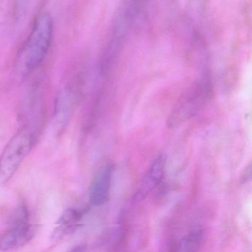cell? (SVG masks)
<instances>
[{
    "label": "cell",
    "instance_id": "1",
    "mask_svg": "<svg viewBox=\"0 0 252 252\" xmlns=\"http://www.w3.org/2000/svg\"><path fill=\"white\" fill-rule=\"evenodd\" d=\"M53 34L52 18L49 14H41L36 18L17 56L16 67L23 77L34 71L46 58L52 43Z\"/></svg>",
    "mask_w": 252,
    "mask_h": 252
},
{
    "label": "cell",
    "instance_id": "2",
    "mask_svg": "<svg viewBox=\"0 0 252 252\" xmlns=\"http://www.w3.org/2000/svg\"><path fill=\"white\" fill-rule=\"evenodd\" d=\"M213 94L212 81L204 75L192 84L175 103L168 117L169 127L176 128L200 113Z\"/></svg>",
    "mask_w": 252,
    "mask_h": 252
},
{
    "label": "cell",
    "instance_id": "3",
    "mask_svg": "<svg viewBox=\"0 0 252 252\" xmlns=\"http://www.w3.org/2000/svg\"><path fill=\"white\" fill-rule=\"evenodd\" d=\"M37 135L36 125H26L10 140L0 156V184H6L14 176L32 151Z\"/></svg>",
    "mask_w": 252,
    "mask_h": 252
},
{
    "label": "cell",
    "instance_id": "4",
    "mask_svg": "<svg viewBox=\"0 0 252 252\" xmlns=\"http://www.w3.org/2000/svg\"><path fill=\"white\" fill-rule=\"evenodd\" d=\"M144 0H127L124 3L116 16L113 26V33L108 48L103 60V69L107 70L114 62L119 53L122 43L126 39L142 14Z\"/></svg>",
    "mask_w": 252,
    "mask_h": 252
},
{
    "label": "cell",
    "instance_id": "5",
    "mask_svg": "<svg viewBox=\"0 0 252 252\" xmlns=\"http://www.w3.org/2000/svg\"><path fill=\"white\" fill-rule=\"evenodd\" d=\"M35 230L27 206L20 204L13 215L9 228L0 235V249L13 250L25 246L34 235Z\"/></svg>",
    "mask_w": 252,
    "mask_h": 252
},
{
    "label": "cell",
    "instance_id": "6",
    "mask_svg": "<svg viewBox=\"0 0 252 252\" xmlns=\"http://www.w3.org/2000/svg\"><path fill=\"white\" fill-rule=\"evenodd\" d=\"M166 165L165 155H160L156 158L138 184L135 194V200H144L160 184L164 176Z\"/></svg>",
    "mask_w": 252,
    "mask_h": 252
},
{
    "label": "cell",
    "instance_id": "7",
    "mask_svg": "<svg viewBox=\"0 0 252 252\" xmlns=\"http://www.w3.org/2000/svg\"><path fill=\"white\" fill-rule=\"evenodd\" d=\"M113 173V164L107 163L101 166L95 174L90 189V203L93 206H101L107 201L110 194Z\"/></svg>",
    "mask_w": 252,
    "mask_h": 252
},
{
    "label": "cell",
    "instance_id": "8",
    "mask_svg": "<svg viewBox=\"0 0 252 252\" xmlns=\"http://www.w3.org/2000/svg\"><path fill=\"white\" fill-rule=\"evenodd\" d=\"M75 98L74 92L69 86L63 88L59 94L54 113L55 122L59 130L64 129L68 124L74 109Z\"/></svg>",
    "mask_w": 252,
    "mask_h": 252
},
{
    "label": "cell",
    "instance_id": "9",
    "mask_svg": "<svg viewBox=\"0 0 252 252\" xmlns=\"http://www.w3.org/2000/svg\"><path fill=\"white\" fill-rule=\"evenodd\" d=\"M87 210L88 209L85 208H70L64 211L57 222L58 226L54 231V238H61L63 236L72 232L73 230L77 227L78 224L83 218Z\"/></svg>",
    "mask_w": 252,
    "mask_h": 252
},
{
    "label": "cell",
    "instance_id": "10",
    "mask_svg": "<svg viewBox=\"0 0 252 252\" xmlns=\"http://www.w3.org/2000/svg\"><path fill=\"white\" fill-rule=\"evenodd\" d=\"M203 231L197 229L191 231L176 243L174 250L177 252H194L197 251L203 241Z\"/></svg>",
    "mask_w": 252,
    "mask_h": 252
}]
</instances>
